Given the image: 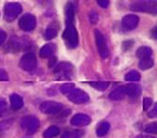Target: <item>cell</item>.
Here are the masks:
<instances>
[{"label":"cell","instance_id":"cell-26","mask_svg":"<svg viewBox=\"0 0 157 138\" xmlns=\"http://www.w3.org/2000/svg\"><path fill=\"white\" fill-rule=\"evenodd\" d=\"M74 88L73 83H65V84H62L60 86V92L62 94H68L70 91Z\"/></svg>","mask_w":157,"mask_h":138},{"label":"cell","instance_id":"cell-11","mask_svg":"<svg viewBox=\"0 0 157 138\" xmlns=\"http://www.w3.org/2000/svg\"><path fill=\"white\" fill-rule=\"evenodd\" d=\"M139 17L135 14H127L124 15L122 20V25L125 30H133L138 26Z\"/></svg>","mask_w":157,"mask_h":138},{"label":"cell","instance_id":"cell-28","mask_svg":"<svg viewBox=\"0 0 157 138\" xmlns=\"http://www.w3.org/2000/svg\"><path fill=\"white\" fill-rule=\"evenodd\" d=\"M6 110H7V103L4 99L0 98V116H2Z\"/></svg>","mask_w":157,"mask_h":138},{"label":"cell","instance_id":"cell-32","mask_svg":"<svg viewBox=\"0 0 157 138\" xmlns=\"http://www.w3.org/2000/svg\"><path fill=\"white\" fill-rule=\"evenodd\" d=\"M6 33L4 32V31H2V30H0V46L2 45V43L5 41V40H6Z\"/></svg>","mask_w":157,"mask_h":138},{"label":"cell","instance_id":"cell-33","mask_svg":"<svg viewBox=\"0 0 157 138\" xmlns=\"http://www.w3.org/2000/svg\"><path fill=\"white\" fill-rule=\"evenodd\" d=\"M98 4H99L101 8H106V7L109 5V1H107V0H99V1H98Z\"/></svg>","mask_w":157,"mask_h":138},{"label":"cell","instance_id":"cell-8","mask_svg":"<svg viewBox=\"0 0 157 138\" xmlns=\"http://www.w3.org/2000/svg\"><path fill=\"white\" fill-rule=\"evenodd\" d=\"M36 25V17L31 13H25L23 14L21 18L19 19V27L26 32H30L33 31Z\"/></svg>","mask_w":157,"mask_h":138},{"label":"cell","instance_id":"cell-3","mask_svg":"<svg viewBox=\"0 0 157 138\" xmlns=\"http://www.w3.org/2000/svg\"><path fill=\"white\" fill-rule=\"evenodd\" d=\"M21 128L27 134H34L39 128V120L36 116H26L21 120Z\"/></svg>","mask_w":157,"mask_h":138},{"label":"cell","instance_id":"cell-30","mask_svg":"<svg viewBox=\"0 0 157 138\" xmlns=\"http://www.w3.org/2000/svg\"><path fill=\"white\" fill-rule=\"evenodd\" d=\"M9 80V77L5 70L3 69H0V81H8Z\"/></svg>","mask_w":157,"mask_h":138},{"label":"cell","instance_id":"cell-5","mask_svg":"<svg viewBox=\"0 0 157 138\" xmlns=\"http://www.w3.org/2000/svg\"><path fill=\"white\" fill-rule=\"evenodd\" d=\"M63 38L65 42L70 47H76L78 42V36L76 28L73 26V24H70L66 26V29L63 32Z\"/></svg>","mask_w":157,"mask_h":138},{"label":"cell","instance_id":"cell-23","mask_svg":"<svg viewBox=\"0 0 157 138\" xmlns=\"http://www.w3.org/2000/svg\"><path fill=\"white\" fill-rule=\"evenodd\" d=\"M153 66V60L152 59L148 58V59H143L140 60L139 63V68L142 69V70H147Z\"/></svg>","mask_w":157,"mask_h":138},{"label":"cell","instance_id":"cell-31","mask_svg":"<svg viewBox=\"0 0 157 138\" xmlns=\"http://www.w3.org/2000/svg\"><path fill=\"white\" fill-rule=\"evenodd\" d=\"M98 19H99V17H98V14L96 13H90V20H91L92 23H94V24H95V23L98 21Z\"/></svg>","mask_w":157,"mask_h":138},{"label":"cell","instance_id":"cell-16","mask_svg":"<svg viewBox=\"0 0 157 138\" xmlns=\"http://www.w3.org/2000/svg\"><path fill=\"white\" fill-rule=\"evenodd\" d=\"M151 55H152V49H151L150 47H147V46H142V47L138 48L136 51V56L140 59H148L151 58Z\"/></svg>","mask_w":157,"mask_h":138},{"label":"cell","instance_id":"cell-9","mask_svg":"<svg viewBox=\"0 0 157 138\" xmlns=\"http://www.w3.org/2000/svg\"><path fill=\"white\" fill-rule=\"evenodd\" d=\"M62 107H63V105L60 103L48 101L42 103L39 106V109H40L41 112L46 114H57L61 111Z\"/></svg>","mask_w":157,"mask_h":138},{"label":"cell","instance_id":"cell-15","mask_svg":"<svg viewBox=\"0 0 157 138\" xmlns=\"http://www.w3.org/2000/svg\"><path fill=\"white\" fill-rule=\"evenodd\" d=\"M74 15H75V8L72 3H68L65 8V18L67 25L73 24L74 20Z\"/></svg>","mask_w":157,"mask_h":138},{"label":"cell","instance_id":"cell-13","mask_svg":"<svg viewBox=\"0 0 157 138\" xmlns=\"http://www.w3.org/2000/svg\"><path fill=\"white\" fill-rule=\"evenodd\" d=\"M125 94L128 95L129 97H138L141 94V87L138 84H128L124 86Z\"/></svg>","mask_w":157,"mask_h":138},{"label":"cell","instance_id":"cell-35","mask_svg":"<svg viewBox=\"0 0 157 138\" xmlns=\"http://www.w3.org/2000/svg\"><path fill=\"white\" fill-rule=\"evenodd\" d=\"M136 138H152V137H150V136H144V135H139V136H137Z\"/></svg>","mask_w":157,"mask_h":138},{"label":"cell","instance_id":"cell-27","mask_svg":"<svg viewBox=\"0 0 157 138\" xmlns=\"http://www.w3.org/2000/svg\"><path fill=\"white\" fill-rule=\"evenodd\" d=\"M145 132H147V133H156V132H157L156 123H152V124L147 125L145 128Z\"/></svg>","mask_w":157,"mask_h":138},{"label":"cell","instance_id":"cell-21","mask_svg":"<svg viewBox=\"0 0 157 138\" xmlns=\"http://www.w3.org/2000/svg\"><path fill=\"white\" fill-rule=\"evenodd\" d=\"M59 128L56 126H52L45 130V132L43 133V137L44 138H53V137H56L57 135H59Z\"/></svg>","mask_w":157,"mask_h":138},{"label":"cell","instance_id":"cell-1","mask_svg":"<svg viewBox=\"0 0 157 138\" xmlns=\"http://www.w3.org/2000/svg\"><path fill=\"white\" fill-rule=\"evenodd\" d=\"M19 66L24 71L32 72L36 68V58L33 53H26L22 56L19 61Z\"/></svg>","mask_w":157,"mask_h":138},{"label":"cell","instance_id":"cell-18","mask_svg":"<svg viewBox=\"0 0 157 138\" xmlns=\"http://www.w3.org/2000/svg\"><path fill=\"white\" fill-rule=\"evenodd\" d=\"M55 52V45L52 43L45 44L43 47L39 51V55L41 58H49L53 56V54Z\"/></svg>","mask_w":157,"mask_h":138},{"label":"cell","instance_id":"cell-4","mask_svg":"<svg viewBox=\"0 0 157 138\" xmlns=\"http://www.w3.org/2000/svg\"><path fill=\"white\" fill-rule=\"evenodd\" d=\"M54 74L58 79L60 80L70 79L73 74V65L68 63H61L55 68Z\"/></svg>","mask_w":157,"mask_h":138},{"label":"cell","instance_id":"cell-24","mask_svg":"<svg viewBox=\"0 0 157 138\" xmlns=\"http://www.w3.org/2000/svg\"><path fill=\"white\" fill-rule=\"evenodd\" d=\"M124 79H125V81H128V82H138L141 79V75L139 72H137L135 70H132V71H129L128 73L125 74Z\"/></svg>","mask_w":157,"mask_h":138},{"label":"cell","instance_id":"cell-34","mask_svg":"<svg viewBox=\"0 0 157 138\" xmlns=\"http://www.w3.org/2000/svg\"><path fill=\"white\" fill-rule=\"evenodd\" d=\"M157 109H156V105H154V107H153V110H151V112H148V117L150 118H154V117H156V115H157Z\"/></svg>","mask_w":157,"mask_h":138},{"label":"cell","instance_id":"cell-10","mask_svg":"<svg viewBox=\"0 0 157 138\" xmlns=\"http://www.w3.org/2000/svg\"><path fill=\"white\" fill-rule=\"evenodd\" d=\"M131 10L138 12H147V13H156V3L152 1H142L135 2L131 4Z\"/></svg>","mask_w":157,"mask_h":138},{"label":"cell","instance_id":"cell-20","mask_svg":"<svg viewBox=\"0 0 157 138\" xmlns=\"http://www.w3.org/2000/svg\"><path fill=\"white\" fill-rule=\"evenodd\" d=\"M83 135V132L80 129L76 130H69V132H65L61 135V138H82Z\"/></svg>","mask_w":157,"mask_h":138},{"label":"cell","instance_id":"cell-25","mask_svg":"<svg viewBox=\"0 0 157 138\" xmlns=\"http://www.w3.org/2000/svg\"><path fill=\"white\" fill-rule=\"evenodd\" d=\"M108 82H91L90 86L98 90H105L108 87Z\"/></svg>","mask_w":157,"mask_h":138},{"label":"cell","instance_id":"cell-29","mask_svg":"<svg viewBox=\"0 0 157 138\" xmlns=\"http://www.w3.org/2000/svg\"><path fill=\"white\" fill-rule=\"evenodd\" d=\"M152 105V99L151 98H145L144 102H143V106H144V110H147L148 107H151Z\"/></svg>","mask_w":157,"mask_h":138},{"label":"cell","instance_id":"cell-7","mask_svg":"<svg viewBox=\"0 0 157 138\" xmlns=\"http://www.w3.org/2000/svg\"><path fill=\"white\" fill-rule=\"evenodd\" d=\"M95 40H96V44L98 47L99 54L103 59H105L109 56V50L106 46L105 38L104 35L101 34L99 30H95Z\"/></svg>","mask_w":157,"mask_h":138},{"label":"cell","instance_id":"cell-6","mask_svg":"<svg viewBox=\"0 0 157 138\" xmlns=\"http://www.w3.org/2000/svg\"><path fill=\"white\" fill-rule=\"evenodd\" d=\"M22 12V7L19 3H8L5 6V18L7 21H13Z\"/></svg>","mask_w":157,"mask_h":138},{"label":"cell","instance_id":"cell-14","mask_svg":"<svg viewBox=\"0 0 157 138\" xmlns=\"http://www.w3.org/2000/svg\"><path fill=\"white\" fill-rule=\"evenodd\" d=\"M125 94V89L124 86H119L116 89H114L110 94H109V98L113 101H120V100L124 99Z\"/></svg>","mask_w":157,"mask_h":138},{"label":"cell","instance_id":"cell-22","mask_svg":"<svg viewBox=\"0 0 157 138\" xmlns=\"http://www.w3.org/2000/svg\"><path fill=\"white\" fill-rule=\"evenodd\" d=\"M109 128H110V125H109V123L108 122H103L97 128V135L100 136V137L105 136L108 132Z\"/></svg>","mask_w":157,"mask_h":138},{"label":"cell","instance_id":"cell-2","mask_svg":"<svg viewBox=\"0 0 157 138\" xmlns=\"http://www.w3.org/2000/svg\"><path fill=\"white\" fill-rule=\"evenodd\" d=\"M67 98L70 102L77 105L85 104L89 101V96L87 95L86 92H84L80 88H75V87L67 94Z\"/></svg>","mask_w":157,"mask_h":138},{"label":"cell","instance_id":"cell-17","mask_svg":"<svg viewBox=\"0 0 157 138\" xmlns=\"http://www.w3.org/2000/svg\"><path fill=\"white\" fill-rule=\"evenodd\" d=\"M12 107L14 110H18L23 106V99L18 94H12L10 97Z\"/></svg>","mask_w":157,"mask_h":138},{"label":"cell","instance_id":"cell-19","mask_svg":"<svg viewBox=\"0 0 157 138\" xmlns=\"http://www.w3.org/2000/svg\"><path fill=\"white\" fill-rule=\"evenodd\" d=\"M57 34H58V27L55 26V24H52L45 30L44 36L46 40H52V38H54L57 36Z\"/></svg>","mask_w":157,"mask_h":138},{"label":"cell","instance_id":"cell-12","mask_svg":"<svg viewBox=\"0 0 157 138\" xmlns=\"http://www.w3.org/2000/svg\"><path fill=\"white\" fill-rule=\"evenodd\" d=\"M90 122H91V118L88 115L78 113L72 117L71 125L76 126V127H85V126H88L90 124Z\"/></svg>","mask_w":157,"mask_h":138}]
</instances>
